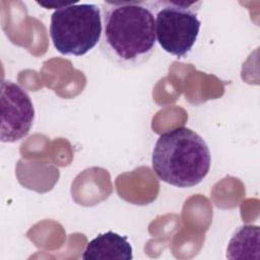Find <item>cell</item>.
<instances>
[{
    "label": "cell",
    "instance_id": "obj_1",
    "mask_svg": "<svg viewBox=\"0 0 260 260\" xmlns=\"http://www.w3.org/2000/svg\"><path fill=\"white\" fill-rule=\"evenodd\" d=\"M102 54L112 64L133 69L155 50V17L150 1H104Z\"/></svg>",
    "mask_w": 260,
    "mask_h": 260
},
{
    "label": "cell",
    "instance_id": "obj_2",
    "mask_svg": "<svg viewBox=\"0 0 260 260\" xmlns=\"http://www.w3.org/2000/svg\"><path fill=\"white\" fill-rule=\"evenodd\" d=\"M210 164L208 145L187 127L162 133L152 150L151 165L157 178L179 188L198 185L207 176Z\"/></svg>",
    "mask_w": 260,
    "mask_h": 260
},
{
    "label": "cell",
    "instance_id": "obj_3",
    "mask_svg": "<svg viewBox=\"0 0 260 260\" xmlns=\"http://www.w3.org/2000/svg\"><path fill=\"white\" fill-rule=\"evenodd\" d=\"M102 20V10L96 4L71 3L56 9L50 24L55 49L62 55H85L101 41Z\"/></svg>",
    "mask_w": 260,
    "mask_h": 260
},
{
    "label": "cell",
    "instance_id": "obj_4",
    "mask_svg": "<svg viewBox=\"0 0 260 260\" xmlns=\"http://www.w3.org/2000/svg\"><path fill=\"white\" fill-rule=\"evenodd\" d=\"M155 17V37L159 46L177 58L192 50L201 26V1H150Z\"/></svg>",
    "mask_w": 260,
    "mask_h": 260
},
{
    "label": "cell",
    "instance_id": "obj_5",
    "mask_svg": "<svg viewBox=\"0 0 260 260\" xmlns=\"http://www.w3.org/2000/svg\"><path fill=\"white\" fill-rule=\"evenodd\" d=\"M35 120L34 104L27 92L10 80L1 81L0 140L12 143L24 138Z\"/></svg>",
    "mask_w": 260,
    "mask_h": 260
},
{
    "label": "cell",
    "instance_id": "obj_6",
    "mask_svg": "<svg viewBox=\"0 0 260 260\" xmlns=\"http://www.w3.org/2000/svg\"><path fill=\"white\" fill-rule=\"evenodd\" d=\"M81 258L84 260H131L133 250L127 237L109 231L88 242Z\"/></svg>",
    "mask_w": 260,
    "mask_h": 260
},
{
    "label": "cell",
    "instance_id": "obj_7",
    "mask_svg": "<svg viewBox=\"0 0 260 260\" xmlns=\"http://www.w3.org/2000/svg\"><path fill=\"white\" fill-rule=\"evenodd\" d=\"M259 226H240L229 242L226 258L259 259Z\"/></svg>",
    "mask_w": 260,
    "mask_h": 260
},
{
    "label": "cell",
    "instance_id": "obj_8",
    "mask_svg": "<svg viewBox=\"0 0 260 260\" xmlns=\"http://www.w3.org/2000/svg\"><path fill=\"white\" fill-rule=\"evenodd\" d=\"M71 3H72V2H71ZM71 3H65V2H61V3H56V2H54V3L38 2V4H39V5H41V6L45 7V8H47V9H51V8H57V9H59V8L64 7V6H68V5H70Z\"/></svg>",
    "mask_w": 260,
    "mask_h": 260
}]
</instances>
